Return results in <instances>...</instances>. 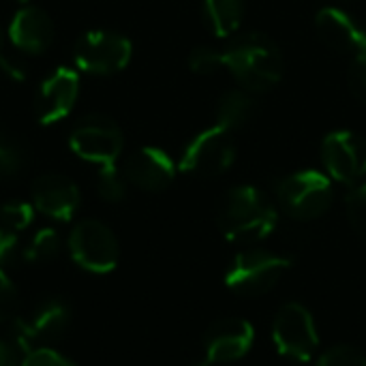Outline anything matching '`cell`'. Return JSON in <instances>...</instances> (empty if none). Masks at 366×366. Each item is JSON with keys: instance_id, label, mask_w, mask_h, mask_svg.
I'll return each instance as SVG.
<instances>
[{"instance_id": "1", "label": "cell", "mask_w": 366, "mask_h": 366, "mask_svg": "<svg viewBox=\"0 0 366 366\" xmlns=\"http://www.w3.org/2000/svg\"><path fill=\"white\" fill-rule=\"evenodd\" d=\"M223 64L249 92H268L283 77V56L262 32L240 34L223 49Z\"/></svg>"}, {"instance_id": "2", "label": "cell", "mask_w": 366, "mask_h": 366, "mask_svg": "<svg viewBox=\"0 0 366 366\" xmlns=\"http://www.w3.org/2000/svg\"><path fill=\"white\" fill-rule=\"evenodd\" d=\"M279 214L272 202L255 187H234L221 199L217 225L229 242L249 244L268 238L277 227Z\"/></svg>"}, {"instance_id": "3", "label": "cell", "mask_w": 366, "mask_h": 366, "mask_svg": "<svg viewBox=\"0 0 366 366\" xmlns=\"http://www.w3.org/2000/svg\"><path fill=\"white\" fill-rule=\"evenodd\" d=\"M292 268V259L264 249H247L238 253L225 272V285L240 296L268 294L281 277Z\"/></svg>"}, {"instance_id": "4", "label": "cell", "mask_w": 366, "mask_h": 366, "mask_svg": "<svg viewBox=\"0 0 366 366\" xmlns=\"http://www.w3.org/2000/svg\"><path fill=\"white\" fill-rule=\"evenodd\" d=\"M69 253L81 270L92 274H107L118 266L120 244L105 223L86 219L73 227L69 236Z\"/></svg>"}, {"instance_id": "5", "label": "cell", "mask_w": 366, "mask_h": 366, "mask_svg": "<svg viewBox=\"0 0 366 366\" xmlns=\"http://www.w3.org/2000/svg\"><path fill=\"white\" fill-rule=\"evenodd\" d=\"M71 322V307L64 298H47L39 302L30 315L11 320V341L24 354L45 347V343L58 339Z\"/></svg>"}, {"instance_id": "6", "label": "cell", "mask_w": 366, "mask_h": 366, "mask_svg": "<svg viewBox=\"0 0 366 366\" xmlns=\"http://www.w3.org/2000/svg\"><path fill=\"white\" fill-rule=\"evenodd\" d=\"M277 193L283 210L298 221H313L322 217L332 204L330 178L315 169L296 172L283 178Z\"/></svg>"}, {"instance_id": "7", "label": "cell", "mask_w": 366, "mask_h": 366, "mask_svg": "<svg viewBox=\"0 0 366 366\" xmlns=\"http://www.w3.org/2000/svg\"><path fill=\"white\" fill-rule=\"evenodd\" d=\"M133 45L127 36L109 30H90L81 34L73 47V62L90 75H114L127 69Z\"/></svg>"}, {"instance_id": "8", "label": "cell", "mask_w": 366, "mask_h": 366, "mask_svg": "<svg viewBox=\"0 0 366 366\" xmlns=\"http://www.w3.org/2000/svg\"><path fill=\"white\" fill-rule=\"evenodd\" d=\"M236 159V144L232 131L214 124L191 139L180 159V172L193 176H221Z\"/></svg>"}, {"instance_id": "9", "label": "cell", "mask_w": 366, "mask_h": 366, "mask_svg": "<svg viewBox=\"0 0 366 366\" xmlns=\"http://www.w3.org/2000/svg\"><path fill=\"white\" fill-rule=\"evenodd\" d=\"M122 131L120 127L101 114H90L86 118H81L69 137V146L71 150L90 163L97 165H114L116 159L122 152Z\"/></svg>"}, {"instance_id": "10", "label": "cell", "mask_w": 366, "mask_h": 366, "mask_svg": "<svg viewBox=\"0 0 366 366\" xmlns=\"http://www.w3.org/2000/svg\"><path fill=\"white\" fill-rule=\"evenodd\" d=\"M272 341L277 350L292 360H313L320 339L309 309L298 302H287L281 307L272 324Z\"/></svg>"}, {"instance_id": "11", "label": "cell", "mask_w": 366, "mask_h": 366, "mask_svg": "<svg viewBox=\"0 0 366 366\" xmlns=\"http://www.w3.org/2000/svg\"><path fill=\"white\" fill-rule=\"evenodd\" d=\"M255 341V330L247 320H217L204 335V360L195 366H212L240 360L249 354Z\"/></svg>"}, {"instance_id": "12", "label": "cell", "mask_w": 366, "mask_h": 366, "mask_svg": "<svg viewBox=\"0 0 366 366\" xmlns=\"http://www.w3.org/2000/svg\"><path fill=\"white\" fill-rule=\"evenodd\" d=\"M322 159L335 180L354 184L366 174V142L354 131H335L322 144Z\"/></svg>"}, {"instance_id": "13", "label": "cell", "mask_w": 366, "mask_h": 366, "mask_svg": "<svg viewBox=\"0 0 366 366\" xmlns=\"http://www.w3.org/2000/svg\"><path fill=\"white\" fill-rule=\"evenodd\" d=\"M79 97V75L69 66H58L51 75H47L34 99V114L41 124L60 122L71 114L75 101Z\"/></svg>"}, {"instance_id": "14", "label": "cell", "mask_w": 366, "mask_h": 366, "mask_svg": "<svg viewBox=\"0 0 366 366\" xmlns=\"http://www.w3.org/2000/svg\"><path fill=\"white\" fill-rule=\"evenodd\" d=\"M32 206L54 221H69L79 208V189L64 174H41L32 182Z\"/></svg>"}, {"instance_id": "15", "label": "cell", "mask_w": 366, "mask_h": 366, "mask_svg": "<svg viewBox=\"0 0 366 366\" xmlns=\"http://www.w3.org/2000/svg\"><path fill=\"white\" fill-rule=\"evenodd\" d=\"M124 178L127 182L135 184L142 191L148 193H161L165 191L176 176V165L169 159L167 152H163L161 148H139L135 150L127 163H124Z\"/></svg>"}, {"instance_id": "16", "label": "cell", "mask_w": 366, "mask_h": 366, "mask_svg": "<svg viewBox=\"0 0 366 366\" xmlns=\"http://www.w3.org/2000/svg\"><path fill=\"white\" fill-rule=\"evenodd\" d=\"M11 43L26 54H43L54 41V21L51 17L34 4H24L9 24Z\"/></svg>"}, {"instance_id": "17", "label": "cell", "mask_w": 366, "mask_h": 366, "mask_svg": "<svg viewBox=\"0 0 366 366\" xmlns=\"http://www.w3.org/2000/svg\"><path fill=\"white\" fill-rule=\"evenodd\" d=\"M315 30L326 47L339 54H360L366 49L365 30L341 9L326 6L315 17Z\"/></svg>"}, {"instance_id": "18", "label": "cell", "mask_w": 366, "mask_h": 366, "mask_svg": "<svg viewBox=\"0 0 366 366\" xmlns=\"http://www.w3.org/2000/svg\"><path fill=\"white\" fill-rule=\"evenodd\" d=\"M255 107H257V103L249 90H229V92L221 94V99L217 101V107H214L217 124L227 131L242 129L244 124H249L253 120Z\"/></svg>"}, {"instance_id": "19", "label": "cell", "mask_w": 366, "mask_h": 366, "mask_svg": "<svg viewBox=\"0 0 366 366\" xmlns=\"http://www.w3.org/2000/svg\"><path fill=\"white\" fill-rule=\"evenodd\" d=\"M244 15V0H204V19L212 34L232 36Z\"/></svg>"}, {"instance_id": "20", "label": "cell", "mask_w": 366, "mask_h": 366, "mask_svg": "<svg viewBox=\"0 0 366 366\" xmlns=\"http://www.w3.org/2000/svg\"><path fill=\"white\" fill-rule=\"evenodd\" d=\"M58 253H60V236H58V232L49 229V227H43L28 242V247L24 251V257L28 262H32V264H45V262H51Z\"/></svg>"}, {"instance_id": "21", "label": "cell", "mask_w": 366, "mask_h": 366, "mask_svg": "<svg viewBox=\"0 0 366 366\" xmlns=\"http://www.w3.org/2000/svg\"><path fill=\"white\" fill-rule=\"evenodd\" d=\"M24 167V148L15 135L0 127V178H11Z\"/></svg>"}, {"instance_id": "22", "label": "cell", "mask_w": 366, "mask_h": 366, "mask_svg": "<svg viewBox=\"0 0 366 366\" xmlns=\"http://www.w3.org/2000/svg\"><path fill=\"white\" fill-rule=\"evenodd\" d=\"M97 193L109 204L122 202L127 197L124 174H120L116 169V165H101V169L97 174Z\"/></svg>"}, {"instance_id": "23", "label": "cell", "mask_w": 366, "mask_h": 366, "mask_svg": "<svg viewBox=\"0 0 366 366\" xmlns=\"http://www.w3.org/2000/svg\"><path fill=\"white\" fill-rule=\"evenodd\" d=\"M345 206H347L350 225L354 227V232L358 236L366 238V174L358 182L352 184V191L347 193Z\"/></svg>"}, {"instance_id": "24", "label": "cell", "mask_w": 366, "mask_h": 366, "mask_svg": "<svg viewBox=\"0 0 366 366\" xmlns=\"http://www.w3.org/2000/svg\"><path fill=\"white\" fill-rule=\"evenodd\" d=\"M34 221V206L21 199L15 202H6L0 208V227L9 229V232H24L30 227V223Z\"/></svg>"}, {"instance_id": "25", "label": "cell", "mask_w": 366, "mask_h": 366, "mask_svg": "<svg viewBox=\"0 0 366 366\" xmlns=\"http://www.w3.org/2000/svg\"><path fill=\"white\" fill-rule=\"evenodd\" d=\"M317 366H366V356L350 345H337L324 352Z\"/></svg>"}, {"instance_id": "26", "label": "cell", "mask_w": 366, "mask_h": 366, "mask_svg": "<svg viewBox=\"0 0 366 366\" xmlns=\"http://www.w3.org/2000/svg\"><path fill=\"white\" fill-rule=\"evenodd\" d=\"M189 66L197 75H212L217 73L223 64V51L210 49V47H197L189 56Z\"/></svg>"}, {"instance_id": "27", "label": "cell", "mask_w": 366, "mask_h": 366, "mask_svg": "<svg viewBox=\"0 0 366 366\" xmlns=\"http://www.w3.org/2000/svg\"><path fill=\"white\" fill-rule=\"evenodd\" d=\"M15 307H17V290L0 266V324L11 322L15 317Z\"/></svg>"}, {"instance_id": "28", "label": "cell", "mask_w": 366, "mask_h": 366, "mask_svg": "<svg viewBox=\"0 0 366 366\" xmlns=\"http://www.w3.org/2000/svg\"><path fill=\"white\" fill-rule=\"evenodd\" d=\"M347 81H350V90L354 92V97L366 103V49L354 56L350 64Z\"/></svg>"}, {"instance_id": "29", "label": "cell", "mask_w": 366, "mask_h": 366, "mask_svg": "<svg viewBox=\"0 0 366 366\" xmlns=\"http://www.w3.org/2000/svg\"><path fill=\"white\" fill-rule=\"evenodd\" d=\"M19 366H77L75 362H71L69 358H64L62 354L49 350V347H39L32 350L24 356L21 365Z\"/></svg>"}, {"instance_id": "30", "label": "cell", "mask_w": 366, "mask_h": 366, "mask_svg": "<svg viewBox=\"0 0 366 366\" xmlns=\"http://www.w3.org/2000/svg\"><path fill=\"white\" fill-rule=\"evenodd\" d=\"M0 71H2L9 79H13V81H24V79H26L24 66H21L17 60L9 58L6 51H4V32H2V28H0Z\"/></svg>"}, {"instance_id": "31", "label": "cell", "mask_w": 366, "mask_h": 366, "mask_svg": "<svg viewBox=\"0 0 366 366\" xmlns=\"http://www.w3.org/2000/svg\"><path fill=\"white\" fill-rule=\"evenodd\" d=\"M17 249V234L0 227V266H4Z\"/></svg>"}, {"instance_id": "32", "label": "cell", "mask_w": 366, "mask_h": 366, "mask_svg": "<svg viewBox=\"0 0 366 366\" xmlns=\"http://www.w3.org/2000/svg\"><path fill=\"white\" fill-rule=\"evenodd\" d=\"M0 366H19L13 347L4 341H0Z\"/></svg>"}, {"instance_id": "33", "label": "cell", "mask_w": 366, "mask_h": 366, "mask_svg": "<svg viewBox=\"0 0 366 366\" xmlns=\"http://www.w3.org/2000/svg\"><path fill=\"white\" fill-rule=\"evenodd\" d=\"M17 2H21V4H28L30 0H17Z\"/></svg>"}, {"instance_id": "34", "label": "cell", "mask_w": 366, "mask_h": 366, "mask_svg": "<svg viewBox=\"0 0 366 366\" xmlns=\"http://www.w3.org/2000/svg\"><path fill=\"white\" fill-rule=\"evenodd\" d=\"M362 30H365V34H366V13H365V26H362Z\"/></svg>"}]
</instances>
